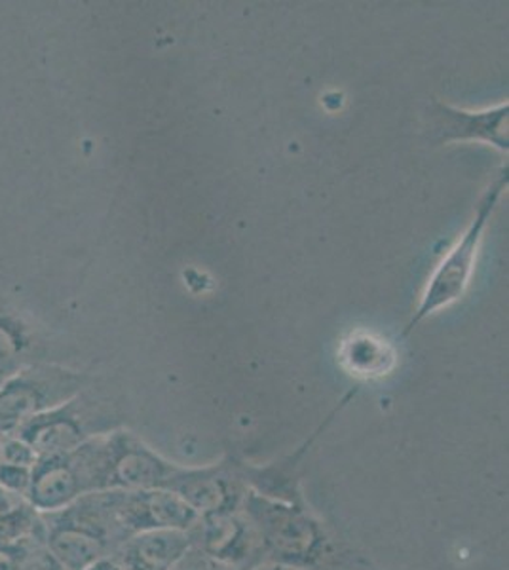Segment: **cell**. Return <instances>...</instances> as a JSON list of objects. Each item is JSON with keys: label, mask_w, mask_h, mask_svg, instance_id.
I'll use <instances>...</instances> for the list:
<instances>
[{"label": "cell", "mask_w": 509, "mask_h": 570, "mask_svg": "<svg viewBox=\"0 0 509 570\" xmlns=\"http://www.w3.org/2000/svg\"><path fill=\"white\" fill-rule=\"evenodd\" d=\"M239 512L257 532L265 564L295 570H331L333 544L304 500L285 502L247 491Z\"/></svg>", "instance_id": "obj_1"}, {"label": "cell", "mask_w": 509, "mask_h": 570, "mask_svg": "<svg viewBox=\"0 0 509 570\" xmlns=\"http://www.w3.org/2000/svg\"><path fill=\"white\" fill-rule=\"evenodd\" d=\"M40 540L63 570H88L128 540L109 491L85 494L56 513L40 515Z\"/></svg>", "instance_id": "obj_2"}, {"label": "cell", "mask_w": 509, "mask_h": 570, "mask_svg": "<svg viewBox=\"0 0 509 570\" xmlns=\"http://www.w3.org/2000/svg\"><path fill=\"white\" fill-rule=\"evenodd\" d=\"M126 415L101 376L58 407L35 416L16 432L39 459L69 453L88 441L126 428Z\"/></svg>", "instance_id": "obj_3"}, {"label": "cell", "mask_w": 509, "mask_h": 570, "mask_svg": "<svg viewBox=\"0 0 509 570\" xmlns=\"http://www.w3.org/2000/svg\"><path fill=\"white\" fill-rule=\"evenodd\" d=\"M508 183L509 169L508 166H503L497 177L490 181L483 196L479 198L476 212H473V219L470 220L464 234L458 238L457 244L449 249L428 279L419 308L414 311L413 318L409 320V324L405 325L401 338L413 333L425 318H430L435 312L443 311L447 306L454 305L464 297L470 287L471 276L476 273V263H478L479 247L483 242L484 230H487L489 220L492 219V214L497 212L498 202L506 193Z\"/></svg>", "instance_id": "obj_4"}, {"label": "cell", "mask_w": 509, "mask_h": 570, "mask_svg": "<svg viewBox=\"0 0 509 570\" xmlns=\"http://www.w3.org/2000/svg\"><path fill=\"white\" fill-rule=\"evenodd\" d=\"M97 375L59 362H37L0 383V435L16 434L23 424L71 400Z\"/></svg>", "instance_id": "obj_5"}, {"label": "cell", "mask_w": 509, "mask_h": 570, "mask_svg": "<svg viewBox=\"0 0 509 570\" xmlns=\"http://www.w3.org/2000/svg\"><path fill=\"white\" fill-rule=\"evenodd\" d=\"M104 435L69 453L42 456L32 468L26 500L39 515L56 513L85 494L104 491Z\"/></svg>", "instance_id": "obj_6"}, {"label": "cell", "mask_w": 509, "mask_h": 570, "mask_svg": "<svg viewBox=\"0 0 509 570\" xmlns=\"http://www.w3.org/2000/svg\"><path fill=\"white\" fill-rule=\"evenodd\" d=\"M166 489L187 502L198 518L239 512L249 491L245 461L228 453L207 466H179Z\"/></svg>", "instance_id": "obj_7"}, {"label": "cell", "mask_w": 509, "mask_h": 570, "mask_svg": "<svg viewBox=\"0 0 509 570\" xmlns=\"http://www.w3.org/2000/svg\"><path fill=\"white\" fill-rule=\"evenodd\" d=\"M179 466L126 428L104 438V491L166 489Z\"/></svg>", "instance_id": "obj_8"}, {"label": "cell", "mask_w": 509, "mask_h": 570, "mask_svg": "<svg viewBox=\"0 0 509 570\" xmlns=\"http://www.w3.org/2000/svg\"><path fill=\"white\" fill-rule=\"evenodd\" d=\"M112 510L124 532L190 531L198 513L168 489L109 491Z\"/></svg>", "instance_id": "obj_9"}, {"label": "cell", "mask_w": 509, "mask_h": 570, "mask_svg": "<svg viewBox=\"0 0 509 570\" xmlns=\"http://www.w3.org/2000/svg\"><path fill=\"white\" fill-rule=\"evenodd\" d=\"M190 537L206 556L234 569L257 570L265 564L257 532L242 512L200 518Z\"/></svg>", "instance_id": "obj_10"}, {"label": "cell", "mask_w": 509, "mask_h": 570, "mask_svg": "<svg viewBox=\"0 0 509 570\" xmlns=\"http://www.w3.org/2000/svg\"><path fill=\"white\" fill-rule=\"evenodd\" d=\"M432 110L439 141L484 142L508 155V101L483 110L457 109L438 101Z\"/></svg>", "instance_id": "obj_11"}, {"label": "cell", "mask_w": 509, "mask_h": 570, "mask_svg": "<svg viewBox=\"0 0 509 570\" xmlns=\"http://www.w3.org/2000/svg\"><path fill=\"white\" fill-rule=\"evenodd\" d=\"M37 362H53L50 341L23 314L0 303V383Z\"/></svg>", "instance_id": "obj_12"}, {"label": "cell", "mask_w": 509, "mask_h": 570, "mask_svg": "<svg viewBox=\"0 0 509 570\" xmlns=\"http://www.w3.org/2000/svg\"><path fill=\"white\" fill-rule=\"evenodd\" d=\"M190 546V531L137 532L112 553V558L123 570H169Z\"/></svg>", "instance_id": "obj_13"}, {"label": "cell", "mask_w": 509, "mask_h": 570, "mask_svg": "<svg viewBox=\"0 0 509 570\" xmlns=\"http://www.w3.org/2000/svg\"><path fill=\"white\" fill-rule=\"evenodd\" d=\"M346 360L352 363V367L363 373H376V371L384 370L386 360L393 357L392 351L388 348L386 344L381 341L363 335V337H355L352 343L346 344Z\"/></svg>", "instance_id": "obj_14"}, {"label": "cell", "mask_w": 509, "mask_h": 570, "mask_svg": "<svg viewBox=\"0 0 509 570\" xmlns=\"http://www.w3.org/2000/svg\"><path fill=\"white\" fill-rule=\"evenodd\" d=\"M18 570H63L56 559L46 551L40 538H31L23 544Z\"/></svg>", "instance_id": "obj_15"}, {"label": "cell", "mask_w": 509, "mask_h": 570, "mask_svg": "<svg viewBox=\"0 0 509 570\" xmlns=\"http://www.w3.org/2000/svg\"><path fill=\"white\" fill-rule=\"evenodd\" d=\"M169 570H238L234 569V567H228V564L219 563V561H215V559L206 556L200 548H196V546H190L183 556H180L179 561L172 567Z\"/></svg>", "instance_id": "obj_16"}, {"label": "cell", "mask_w": 509, "mask_h": 570, "mask_svg": "<svg viewBox=\"0 0 509 570\" xmlns=\"http://www.w3.org/2000/svg\"><path fill=\"white\" fill-rule=\"evenodd\" d=\"M88 570H123V567L118 564L117 559L110 556V558L101 559V561H97L96 564H91Z\"/></svg>", "instance_id": "obj_17"}]
</instances>
